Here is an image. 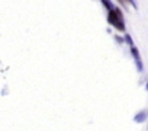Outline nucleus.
Returning a JSON list of instances; mask_svg holds the SVG:
<instances>
[{"label":"nucleus","instance_id":"obj_1","mask_svg":"<svg viewBox=\"0 0 148 131\" xmlns=\"http://www.w3.org/2000/svg\"><path fill=\"white\" fill-rule=\"evenodd\" d=\"M108 22H109L115 29H118L119 32H125L123 13H122V10H121L119 8H116V6H115V9L109 12V15H108Z\"/></svg>","mask_w":148,"mask_h":131},{"label":"nucleus","instance_id":"obj_2","mask_svg":"<svg viewBox=\"0 0 148 131\" xmlns=\"http://www.w3.org/2000/svg\"><path fill=\"white\" fill-rule=\"evenodd\" d=\"M131 54H132V57H134V60H135V63H136L138 70H139V72H142V70H144V64H142V60H141L139 51H138L135 47H131Z\"/></svg>","mask_w":148,"mask_h":131},{"label":"nucleus","instance_id":"obj_3","mask_svg":"<svg viewBox=\"0 0 148 131\" xmlns=\"http://www.w3.org/2000/svg\"><path fill=\"white\" fill-rule=\"evenodd\" d=\"M102 3H103V6L108 9V12H110V10L115 9V5L110 2V0H102Z\"/></svg>","mask_w":148,"mask_h":131},{"label":"nucleus","instance_id":"obj_4","mask_svg":"<svg viewBox=\"0 0 148 131\" xmlns=\"http://www.w3.org/2000/svg\"><path fill=\"white\" fill-rule=\"evenodd\" d=\"M145 117H147V112L142 111V112H139V114L135 115V121H136V122H142V121L145 119Z\"/></svg>","mask_w":148,"mask_h":131},{"label":"nucleus","instance_id":"obj_5","mask_svg":"<svg viewBox=\"0 0 148 131\" xmlns=\"http://www.w3.org/2000/svg\"><path fill=\"white\" fill-rule=\"evenodd\" d=\"M123 39H125V42H126L128 45H131V47H134V41H132V38H131V35H129V34H125V37H123Z\"/></svg>","mask_w":148,"mask_h":131},{"label":"nucleus","instance_id":"obj_6","mask_svg":"<svg viewBox=\"0 0 148 131\" xmlns=\"http://www.w3.org/2000/svg\"><path fill=\"white\" fill-rule=\"evenodd\" d=\"M116 2H118V3L121 5V6H123L125 9L128 8V5H131V6H132V3H131V0H116Z\"/></svg>","mask_w":148,"mask_h":131},{"label":"nucleus","instance_id":"obj_7","mask_svg":"<svg viewBox=\"0 0 148 131\" xmlns=\"http://www.w3.org/2000/svg\"><path fill=\"white\" fill-rule=\"evenodd\" d=\"M113 38H115V39H116V42H119V44H123V42H125V39H123L122 37H119V35H115Z\"/></svg>","mask_w":148,"mask_h":131},{"label":"nucleus","instance_id":"obj_8","mask_svg":"<svg viewBox=\"0 0 148 131\" xmlns=\"http://www.w3.org/2000/svg\"><path fill=\"white\" fill-rule=\"evenodd\" d=\"M145 88H147V90H148V82H147V86H145Z\"/></svg>","mask_w":148,"mask_h":131}]
</instances>
